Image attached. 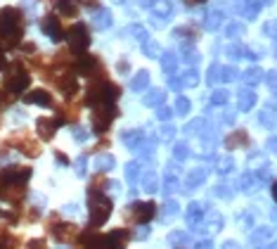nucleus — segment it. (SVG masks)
<instances>
[{
	"label": "nucleus",
	"instance_id": "nucleus-1",
	"mask_svg": "<svg viewBox=\"0 0 277 249\" xmlns=\"http://www.w3.org/2000/svg\"><path fill=\"white\" fill-rule=\"evenodd\" d=\"M0 36L8 38V43H17L19 36H22V15L19 10L5 8L0 12Z\"/></svg>",
	"mask_w": 277,
	"mask_h": 249
},
{
	"label": "nucleus",
	"instance_id": "nucleus-2",
	"mask_svg": "<svg viewBox=\"0 0 277 249\" xmlns=\"http://www.w3.org/2000/svg\"><path fill=\"white\" fill-rule=\"evenodd\" d=\"M109 213H112V202L102 192L92 190L90 192V221H92V225H102L109 218Z\"/></svg>",
	"mask_w": 277,
	"mask_h": 249
},
{
	"label": "nucleus",
	"instance_id": "nucleus-3",
	"mask_svg": "<svg viewBox=\"0 0 277 249\" xmlns=\"http://www.w3.org/2000/svg\"><path fill=\"white\" fill-rule=\"evenodd\" d=\"M114 116H116V107L114 105H98L95 112H92V126H95V131L104 133L109 128V124L114 121Z\"/></svg>",
	"mask_w": 277,
	"mask_h": 249
},
{
	"label": "nucleus",
	"instance_id": "nucleus-4",
	"mask_svg": "<svg viewBox=\"0 0 277 249\" xmlns=\"http://www.w3.org/2000/svg\"><path fill=\"white\" fill-rule=\"evenodd\" d=\"M66 38H69V48H72L76 55H83V50L90 45V36H88V29L83 27V24H76V27L69 29V34H66Z\"/></svg>",
	"mask_w": 277,
	"mask_h": 249
},
{
	"label": "nucleus",
	"instance_id": "nucleus-5",
	"mask_svg": "<svg viewBox=\"0 0 277 249\" xmlns=\"http://www.w3.org/2000/svg\"><path fill=\"white\" fill-rule=\"evenodd\" d=\"M154 213H156V209H154L152 202H135V204L130 206L128 216H130L135 223H147L154 218Z\"/></svg>",
	"mask_w": 277,
	"mask_h": 249
},
{
	"label": "nucleus",
	"instance_id": "nucleus-6",
	"mask_svg": "<svg viewBox=\"0 0 277 249\" xmlns=\"http://www.w3.org/2000/svg\"><path fill=\"white\" fill-rule=\"evenodd\" d=\"M76 69H78V74H83V76H100V71H104L98 57H90V55H80ZM100 79H102V76H100Z\"/></svg>",
	"mask_w": 277,
	"mask_h": 249
},
{
	"label": "nucleus",
	"instance_id": "nucleus-7",
	"mask_svg": "<svg viewBox=\"0 0 277 249\" xmlns=\"http://www.w3.org/2000/svg\"><path fill=\"white\" fill-rule=\"evenodd\" d=\"M28 74L26 71H22V69H17L14 74H10L8 76V81H5V86H8V90L10 93H22V90L28 86Z\"/></svg>",
	"mask_w": 277,
	"mask_h": 249
},
{
	"label": "nucleus",
	"instance_id": "nucleus-8",
	"mask_svg": "<svg viewBox=\"0 0 277 249\" xmlns=\"http://www.w3.org/2000/svg\"><path fill=\"white\" fill-rule=\"evenodd\" d=\"M40 27H43V31L50 36L52 41H62V29H60V22L54 17H45L43 22H40Z\"/></svg>",
	"mask_w": 277,
	"mask_h": 249
},
{
	"label": "nucleus",
	"instance_id": "nucleus-9",
	"mask_svg": "<svg viewBox=\"0 0 277 249\" xmlns=\"http://www.w3.org/2000/svg\"><path fill=\"white\" fill-rule=\"evenodd\" d=\"M54 128H57V121H52V119H38V133H40L43 140H50V138H52Z\"/></svg>",
	"mask_w": 277,
	"mask_h": 249
},
{
	"label": "nucleus",
	"instance_id": "nucleus-10",
	"mask_svg": "<svg viewBox=\"0 0 277 249\" xmlns=\"http://www.w3.org/2000/svg\"><path fill=\"white\" fill-rule=\"evenodd\" d=\"M24 100H26L28 105L34 102V105H45V107L52 102V98H50V93H48V90H34V93H28Z\"/></svg>",
	"mask_w": 277,
	"mask_h": 249
},
{
	"label": "nucleus",
	"instance_id": "nucleus-11",
	"mask_svg": "<svg viewBox=\"0 0 277 249\" xmlns=\"http://www.w3.org/2000/svg\"><path fill=\"white\" fill-rule=\"evenodd\" d=\"M60 88H62L64 95H74V93H76V79L69 76V74L62 76V79H60Z\"/></svg>",
	"mask_w": 277,
	"mask_h": 249
},
{
	"label": "nucleus",
	"instance_id": "nucleus-12",
	"mask_svg": "<svg viewBox=\"0 0 277 249\" xmlns=\"http://www.w3.org/2000/svg\"><path fill=\"white\" fill-rule=\"evenodd\" d=\"M246 142H249V135L244 133V131H234V133L225 140V145H228V147H234V145H242V147H244Z\"/></svg>",
	"mask_w": 277,
	"mask_h": 249
},
{
	"label": "nucleus",
	"instance_id": "nucleus-13",
	"mask_svg": "<svg viewBox=\"0 0 277 249\" xmlns=\"http://www.w3.org/2000/svg\"><path fill=\"white\" fill-rule=\"evenodd\" d=\"M57 8H60V12L69 15V17H74V15H76V5H74V3H69V0H60V3H57Z\"/></svg>",
	"mask_w": 277,
	"mask_h": 249
},
{
	"label": "nucleus",
	"instance_id": "nucleus-14",
	"mask_svg": "<svg viewBox=\"0 0 277 249\" xmlns=\"http://www.w3.org/2000/svg\"><path fill=\"white\" fill-rule=\"evenodd\" d=\"M147 81H150V76H147L144 71H142V74H138V79L133 81V90H140L142 86H147Z\"/></svg>",
	"mask_w": 277,
	"mask_h": 249
},
{
	"label": "nucleus",
	"instance_id": "nucleus-15",
	"mask_svg": "<svg viewBox=\"0 0 277 249\" xmlns=\"http://www.w3.org/2000/svg\"><path fill=\"white\" fill-rule=\"evenodd\" d=\"M251 102H254V95H251V93H244V95H242V109H249Z\"/></svg>",
	"mask_w": 277,
	"mask_h": 249
},
{
	"label": "nucleus",
	"instance_id": "nucleus-16",
	"mask_svg": "<svg viewBox=\"0 0 277 249\" xmlns=\"http://www.w3.org/2000/svg\"><path fill=\"white\" fill-rule=\"evenodd\" d=\"M246 81H260V69H249V74H246Z\"/></svg>",
	"mask_w": 277,
	"mask_h": 249
},
{
	"label": "nucleus",
	"instance_id": "nucleus-17",
	"mask_svg": "<svg viewBox=\"0 0 277 249\" xmlns=\"http://www.w3.org/2000/svg\"><path fill=\"white\" fill-rule=\"evenodd\" d=\"M95 24H98V27H107V24H109V15L102 12V17H95Z\"/></svg>",
	"mask_w": 277,
	"mask_h": 249
},
{
	"label": "nucleus",
	"instance_id": "nucleus-18",
	"mask_svg": "<svg viewBox=\"0 0 277 249\" xmlns=\"http://www.w3.org/2000/svg\"><path fill=\"white\" fill-rule=\"evenodd\" d=\"M188 100H180V102H178V112H188Z\"/></svg>",
	"mask_w": 277,
	"mask_h": 249
},
{
	"label": "nucleus",
	"instance_id": "nucleus-19",
	"mask_svg": "<svg viewBox=\"0 0 277 249\" xmlns=\"http://www.w3.org/2000/svg\"><path fill=\"white\" fill-rule=\"evenodd\" d=\"M270 83H272V86H277V74H272V76H270Z\"/></svg>",
	"mask_w": 277,
	"mask_h": 249
},
{
	"label": "nucleus",
	"instance_id": "nucleus-20",
	"mask_svg": "<svg viewBox=\"0 0 277 249\" xmlns=\"http://www.w3.org/2000/svg\"><path fill=\"white\" fill-rule=\"evenodd\" d=\"M272 197H275V202H277V183L272 185Z\"/></svg>",
	"mask_w": 277,
	"mask_h": 249
},
{
	"label": "nucleus",
	"instance_id": "nucleus-21",
	"mask_svg": "<svg viewBox=\"0 0 277 249\" xmlns=\"http://www.w3.org/2000/svg\"><path fill=\"white\" fill-rule=\"evenodd\" d=\"M185 3H190V5H197V3H204V0H185Z\"/></svg>",
	"mask_w": 277,
	"mask_h": 249
},
{
	"label": "nucleus",
	"instance_id": "nucleus-22",
	"mask_svg": "<svg viewBox=\"0 0 277 249\" xmlns=\"http://www.w3.org/2000/svg\"><path fill=\"white\" fill-rule=\"evenodd\" d=\"M5 64V55H2V50H0V67Z\"/></svg>",
	"mask_w": 277,
	"mask_h": 249
}]
</instances>
